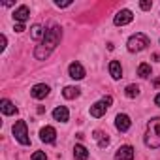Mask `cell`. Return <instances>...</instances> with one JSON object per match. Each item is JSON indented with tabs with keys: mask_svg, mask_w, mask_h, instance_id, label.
Instances as JSON below:
<instances>
[{
	"mask_svg": "<svg viewBox=\"0 0 160 160\" xmlns=\"http://www.w3.org/2000/svg\"><path fill=\"white\" fill-rule=\"evenodd\" d=\"M60 36H62V32H60V28H58V27H51L49 30H45V38L42 40V45H38V47H36L34 57H36L38 60H45V58L51 55V51L58 45Z\"/></svg>",
	"mask_w": 160,
	"mask_h": 160,
	"instance_id": "6da1fadb",
	"label": "cell"
},
{
	"mask_svg": "<svg viewBox=\"0 0 160 160\" xmlns=\"http://www.w3.org/2000/svg\"><path fill=\"white\" fill-rule=\"evenodd\" d=\"M145 145L151 147V149H158V147H160V117L151 119V122L147 124Z\"/></svg>",
	"mask_w": 160,
	"mask_h": 160,
	"instance_id": "7a4b0ae2",
	"label": "cell"
},
{
	"mask_svg": "<svg viewBox=\"0 0 160 160\" xmlns=\"http://www.w3.org/2000/svg\"><path fill=\"white\" fill-rule=\"evenodd\" d=\"M147 45H149V38H147L143 32H138V34H134V36L128 40V51H130V53L143 51Z\"/></svg>",
	"mask_w": 160,
	"mask_h": 160,
	"instance_id": "3957f363",
	"label": "cell"
},
{
	"mask_svg": "<svg viewBox=\"0 0 160 160\" xmlns=\"http://www.w3.org/2000/svg\"><path fill=\"white\" fill-rule=\"evenodd\" d=\"M15 139L21 143V145H30V138H28V130H27V122L25 121H17L12 128Z\"/></svg>",
	"mask_w": 160,
	"mask_h": 160,
	"instance_id": "277c9868",
	"label": "cell"
},
{
	"mask_svg": "<svg viewBox=\"0 0 160 160\" xmlns=\"http://www.w3.org/2000/svg\"><path fill=\"white\" fill-rule=\"evenodd\" d=\"M113 104V98L111 96H106V98H102L100 102H96V104H92L91 106V115L92 117H96V119H100L106 111H108V108Z\"/></svg>",
	"mask_w": 160,
	"mask_h": 160,
	"instance_id": "5b68a950",
	"label": "cell"
},
{
	"mask_svg": "<svg viewBox=\"0 0 160 160\" xmlns=\"http://www.w3.org/2000/svg\"><path fill=\"white\" fill-rule=\"evenodd\" d=\"M115 126H117V130H119V132H128V130H130V126H132V121H130V117H128V115L119 113V115L115 117Z\"/></svg>",
	"mask_w": 160,
	"mask_h": 160,
	"instance_id": "8992f818",
	"label": "cell"
},
{
	"mask_svg": "<svg viewBox=\"0 0 160 160\" xmlns=\"http://www.w3.org/2000/svg\"><path fill=\"white\" fill-rule=\"evenodd\" d=\"M132 19H134V15H132V12H130V10H121V12L115 15L113 23H115L117 27H122V25H128V23H132Z\"/></svg>",
	"mask_w": 160,
	"mask_h": 160,
	"instance_id": "52a82bcc",
	"label": "cell"
},
{
	"mask_svg": "<svg viewBox=\"0 0 160 160\" xmlns=\"http://www.w3.org/2000/svg\"><path fill=\"white\" fill-rule=\"evenodd\" d=\"M49 85H45V83H38V85H34L32 87V91H30V94H32V98H36V100H43L47 94H49Z\"/></svg>",
	"mask_w": 160,
	"mask_h": 160,
	"instance_id": "ba28073f",
	"label": "cell"
},
{
	"mask_svg": "<svg viewBox=\"0 0 160 160\" xmlns=\"http://www.w3.org/2000/svg\"><path fill=\"white\" fill-rule=\"evenodd\" d=\"M40 139H42L43 143H55V139H57V130H55L53 126H43V128L40 130Z\"/></svg>",
	"mask_w": 160,
	"mask_h": 160,
	"instance_id": "9c48e42d",
	"label": "cell"
},
{
	"mask_svg": "<svg viewBox=\"0 0 160 160\" xmlns=\"http://www.w3.org/2000/svg\"><path fill=\"white\" fill-rule=\"evenodd\" d=\"M115 160H134V147L132 145H122L115 152Z\"/></svg>",
	"mask_w": 160,
	"mask_h": 160,
	"instance_id": "30bf717a",
	"label": "cell"
},
{
	"mask_svg": "<svg viewBox=\"0 0 160 160\" xmlns=\"http://www.w3.org/2000/svg\"><path fill=\"white\" fill-rule=\"evenodd\" d=\"M68 73H70L72 79H83L85 77V68L79 64V62H72L68 66Z\"/></svg>",
	"mask_w": 160,
	"mask_h": 160,
	"instance_id": "8fae6325",
	"label": "cell"
},
{
	"mask_svg": "<svg viewBox=\"0 0 160 160\" xmlns=\"http://www.w3.org/2000/svg\"><path fill=\"white\" fill-rule=\"evenodd\" d=\"M28 15H30L28 6H19V8L13 12V19H15V23H25V21L28 19Z\"/></svg>",
	"mask_w": 160,
	"mask_h": 160,
	"instance_id": "7c38bea8",
	"label": "cell"
},
{
	"mask_svg": "<svg viewBox=\"0 0 160 160\" xmlns=\"http://www.w3.org/2000/svg\"><path fill=\"white\" fill-rule=\"evenodd\" d=\"M53 117H55V121H58V122H66V121H68V117H70V111H68V108L58 106V108H55Z\"/></svg>",
	"mask_w": 160,
	"mask_h": 160,
	"instance_id": "4fadbf2b",
	"label": "cell"
},
{
	"mask_svg": "<svg viewBox=\"0 0 160 160\" xmlns=\"http://www.w3.org/2000/svg\"><path fill=\"white\" fill-rule=\"evenodd\" d=\"M109 73L113 79H121L122 77V68H121V62L119 60H111L109 62Z\"/></svg>",
	"mask_w": 160,
	"mask_h": 160,
	"instance_id": "5bb4252c",
	"label": "cell"
},
{
	"mask_svg": "<svg viewBox=\"0 0 160 160\" xmlns=\"http://www.w3.org/2000/svg\"><path fill=\"white\" fill-rule=\"evenodd\" d=\"M0 109H2L4 115H15V113H17V108H15L8 98H4L2 102H0Z\"/></svg>",
	"mask_w": 160,
	"mask_h": 160,
	"instance_id": "9a60e30c",
	"label": "cell"
},
{
	"mask_svg": "<svg viewBox=\"0 0 160 160\" xmlns=\"http://www.w3.org/2000/svg\"><path fill=\"white\" fill-rule=\"evenodd\" d=\"M73 158L75 160H87L89 158V151L83 145H75L73 147Z\"/></svg>",
	"mask_w": 160,
	"mask_h": 160,
	"instance_id": "2e32d148",
	"label": "cell"
},
{
	"mask_svg": "<svg viewBox=\"0 0 160 160\" xmlns=\"http://www.w3.org/2000/svg\"><path fill=\"white\" fill-rule=\"evenodd\" d=\"M79 94H81V89H77V87H64V91H62V96L68 100H73Z\"/></svg>",
	"mask_w": 160,
	"mask_h": 160,
	"instance_id": "e0dca14e",
	"label": "cell"
},
{
	"mask_svg": "<svg viewBox=\"0 0 160 160\" xmlns=\"http://www.w3.org/2000/svg\"><path fill=\"white\" fill-rule=\"evenodd\" d=\"M94 139L98 141L100 149H106V147L109 145V138H108V134H104V132H100V130L94 132Z\"/></svg>",
	"mask_w": 160,
	"mask_h": 160,
	"instance_id": "ac0fdd59",
	"label": "cell"
},
{
	"mask_svg": "<svg viewBox=\"0 0 160 160\" xmlns=\"http://www.w3.org/2000/svg\"><path fill=\"white\" fill-rule=\"evenodd\" d=\"M32 32H30V36L34 38V40H42V38H45V30H43V27L42 25H32V28H30Z\"/></svg>",
	"mask_w": 160,
	"mask_h": 160,
	"instance_id": "d6986e66",
	"label": "cell"
},
{
	"mask_svg": "<svg viewBox=\"0 0 160 160\" xmlns=\"http://www.w3.org/2000/svg\"><path fill=\"white\" fill-rule=\"evenodd\" d=\"M138 75H139V77H143V79H145V77H149V75H151V66H149L147 62H141V64L138 66Z\"/></svg>",
	"mask_w": 160,
	"mask_h": 160,
	"instance_id": "ffe728a7",
	"label": "cell"
},
{
	"mask_svg": "<svg viewBox=\"0 0 160 160\" xmlns=\"http://www.w3.org/2000/svg\"><path fill=\"white\" fill-rule=\"evenodd\" d=\"M124 94H126L128 98H136V96L139 94V87H138V85H128L126 91H124Z\"/></svg>",
	"mask_w": 160,
	"mask_h": 160,
	"instance_id": "44dd1931",
	"label": "cell"
},
{
	"mask_svg": "<svg viewBox=\"0 0 160 160\" xmlns=\"http://www.w3.org/2000/svg\"><path fill=\"white\" fill-rule=\"evenodd\" d=\"M32 160H47V156H45V152H42V151H36V152L32 154Z\"/></svg>",
	"mask_w": 160,
	"mask_h": 160,
	"instance_id": "7402d4cb",
	"label": "cell"
},
{
	"mask_svg": "<svg viewBox=\"0 0 160 160\" xmlns=\"http://www.w3.org/2000/svg\"><path fill=\"white\" fill-rule=\"evenodd\" d=\"M139 8L147 12V10H151V8H152V4H151V2H147V0H143V2H139Z\"/></svg>",
	"mask_w": 160,
	"mask_h": 160,
	"instance_id": "603a6c76",
	"label": "cell"
},
{
	"mask_svg": "<svg viewBox=\"0 0 160 160\" xmlns=\"http://www.w3.org/2000/svg\"><path fill=\"white\" fill-rule=\"evenodd\" d=\"M13 30H15V32H23V30H25V25H23V23H15Z\"/></svg>",
	"mask_w": 160,
	"mask_h": 160,
	"instance_id": "cb8c5ba5",
	"label": "cell"
},
{
	"mask_svg": "<svg viewBox=\"0 0 160 160\" xmlns=\"http://www.w3.org/2000/svg\"><path fill=\"white\" fill-rule=\"evenodd\" d=\"M70 4H72V2H55V6H57V8H68Z\"/></svg>",
	"mask_w": 160,
	"mask_h": 160,
	"instance_id": "d4e9b609",
	"label": "cell"
},
{
	"mask_svg": "<svg viewBox=\"0 0 160 160\" xmlns=\"http://www.w3.org/2000/svg\"><path fill=\"white\" fill-rule=\"evenodd\" d=\"M0 49H2V51L6 49V36L4 34H2V45H0Z\"/></svg>",
	"mask_w": 160,
	"mask_h": 160,
	"instance_id": "484cf974",
	"label": "cell"
},
{
	"mask_svg": "<svg viewBox=\"0 0 160 160\" xmlns=\"http://www.w3.org/2000/svg\"><path fill=\"white\" fill-rule=\"evenodd\" d=\"M154 104L160 108V94H156V96H154Z\"/></svg>",
	"mask_w": 160,
	"mask_h": 160,
	"instance_id": "4316f807",
	"label": "cell"
}]
</instances>
